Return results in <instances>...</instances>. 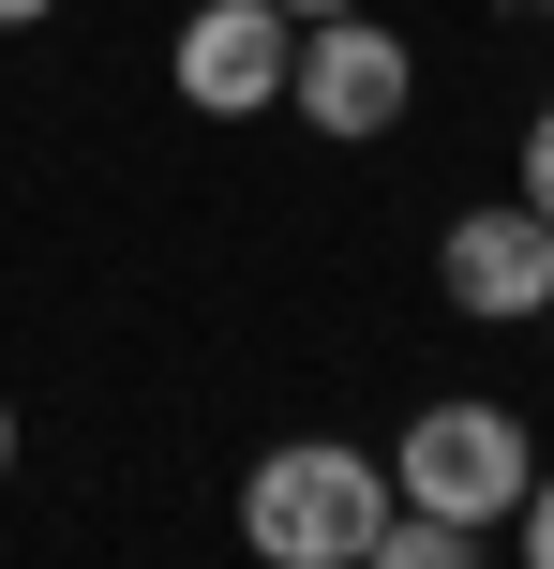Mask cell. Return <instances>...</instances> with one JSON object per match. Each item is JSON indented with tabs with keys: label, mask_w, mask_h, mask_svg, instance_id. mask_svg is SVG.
Here are the masks:
<instances>
[{
	"label": "cell",
	"mask_w": 554,
	"mask_h": 569,
	"mask_svg": "<svg viewBox=\"0 0 554 569\" xmlns=\"http://www.w3.org/2000/svg\"><path fill=\"white\" fill-rule=\"evenodd\" d=\"M285 16H300V30H315V16H345V0H285Z\"/></svg>",
	"instance_id": "30bf717a"
},
{
	"label": "cell",
	"mask_w": 554,
	"mask_h": 569,
	"mask_svg": "<svg viewBox=\"0 0 554 569\" xmlns=\"http://www.w3.org/2000/svg\"><path fill=\"white\" fill-rule=\"evenodd\" d=\"M525 480H540L525 420H510V405H480V390H435L405 435H390V495H405V510H435V525H480V540L525 510Z\"/></svg>",
	"instance_id": "7a4b0ae2"
},
{
	"label": "cell",
	"mask_w": 554,
	"mask_h": 569,
	"mask_svg": "<svg viewBox=\"0 0 554 569\" xmlns=\"http://www.w3.org/2000/svg\"><path fill=\"white\" fill-rule=\"evenodd\" d=\"M390 525V465L330 450V435H300V450H270L255 480H240V540L270 569H360Z\"/></svg>",
	"instance_id": "6da1fadb"
},
{
	"label": "cell",
	"mask_w": 554,
	"mask_h": 569,
	"mask_svg": "<svg viewBox=\"0 0 554 569\" xmlns=\"http://www.w3.org/2000/svg\"><path fill=\"white\" fill-rule=\"evenodd\" d=\"M285 60H300V16H285V0H195V16H180V90H195L210 120L285 106Z\"/></svg>",
	"instance_id": "277c9868"
},
{
	"label": "cell",
	"mask_w": 554,
	"mask_h": 569,
	"mask_svg": "<svg viewBox=\"0 0 554 569\" xmlns=\"http://www.w3.org/2000/svg\"><path fill=\"white\" fill-rule=\"evenodd\" d=\"M0 480H16V405H0Z\"/></svg>",
	"instance_id": "9c48e42d"
},
{
	"label": "cell",
	"mask_w": 554,
	"mask_h": 569,
	"mask_svg": "<svg viewBox=\"0 0 554 569\" xmlns=\"http://www.w3.org/2000/svg\"><path fill=\"white\" fill-rule=\"evenodd\" d=\"M435 284L465 315H495V330H510V315H554V226H540L525 196H510V210H465V226L435 240Z\"/></svg>",
	"instance_id": "5b68a950"
},
{
	"label": "cell",
	"mask_w": 554,
	"mask_h": 569,
	"mask_svg": "<svg viewBox=\"0 0 554 569\" xmlns=\"http://www.w3.org/2000/svg\"><path fill=\"white\" fill-rule=\"evenodd\" d=\"M405 90H420V60L390 46L360 0H345V16H315V30H300V60H285V106L315 120V136H390Z\"/></svg>",
	"instance_id": "3957f363"
},
{
	"label": "cell",
	"mask_w": 554,
	"mask_h": 569,
	"mask_svg": "<svg viewBox=\"0 0 554 569\" xmlns=\"http://www.w3.org/2000/svg\"><path fill=\"white\" fill-rule=\"evenodd\" d=\"M360 569H480V525H435V510L390 495V525H375V555H360Z\"/></svg>",
	"instance_id": "8992f818"
},
{
	"label": "cell",
	"mask_w": 554,
	"mask_h": 569,
	"mask_svg": "<svg viewBox=\"0 0 554 569\" xmlns=\"http://www.w3.org/2000/svg\"><path fill=\"white\" fill-rule=\"evenodd\" d=\"M510 525H525V569H554V465L525 480V510H510Z\"/></svg>",
	"instance_id": "ba28073f"
},
{
	"label": "cell",
	"mask_w": 554,
	"mask_h": 569,
	"mask_svg": "<svg viewBox=\"0 0 554 569\" xmlns=\"http://www.w3.org/2000/svg\"><path fill=\"white\" fill-rule=\"evenodd\" d=\"M30 16H46V0H0V30H30Z\"/></svg>",
	"instance_id": "8fae6325"
},
{
	"label": "cell",
	"mask_w": 554,
	"mask_h": 569,
	"mask_svg": "<svg viewBox=\"0 0 554 569\" xmlns=\"http://www.w3.org/2000/svg\"><path fill=\"white\" fill-rule=\"evenodd\" d=\"M525 210H540V226H554V106L525 120Z\"/></svg>",
	"instance_id": "52a82bcc"
}]
</instances>
